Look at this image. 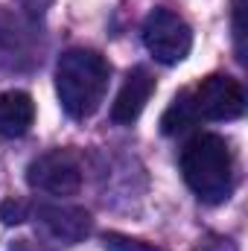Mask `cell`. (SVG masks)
I'll return each instance as SVG.
<instances>
[{
    "mask_svg": "<svg viewBox=\"0 0 248 251\" xmlns=\"http://www.w3.org/2000/svg\"><path fill=\"white\" fill-rule=\"evenodd\" d=\"M111 79V64L102 53L88 47H73L62 53L56 64V94L64 114L73 120H88L99 111Z\"/></svg>",
    "mask_w": 248,
    "mask_h": 251,
    "instance_id": "1",
    "label": "cell"
},
{
    "mask_svg": "<svg viewBox=\"0 0 248 251\" xmlns=\"http://www.w3.org/2000/svg\"><path fill=\"white\" fill-rule=\"evenodd\" d=\"M181 176L187 187L207 204H222L234 193V155L225 137L196 134L181 149Z\"/></svg>",
    "mask_w": 248,
    "mask_h": 251,
    "instance_id": "2",
    "label": "cell"
},
{
    "mask_svg": "<svg viewBox=\"0 0 248 251\" xmlns=\"http://www.w3.org/2000/svg\"><path fill=\"white\" fill-rule=\"evenodd\" d=\"M143 44L152 59L161 64L184 62L193 50V29L184 18L173 9H152L143 21Z\"/></svg>",
    "mask_w": 248,
    "mask_h": 251,
    "instance_id": "3",
    "label": "cell"
},
{
    "mask_svg": "<svg viewBox=\"0 0 248 251\" xmlns=\"http://www.w3.org/2000/svg\"><path fill=\"white\" fill-rule=\"evenodd\" d=\"M82 161L73 149H53L26 167V184L47 196H73L82 187Z\"/></svg>",
    "mask_w": 248,
    "mask_h": 251,
    "instance_id": "4",
    "label": "cell"
},
{
    "mask_svg": "<svg viewBox=\"0 0 248 251\" xmlns=\"http://www.w3.org/2000/svg\"><path fill=\"white\" fill-rule=\"evenodd\" d=\"M190 97H193L198 120H237L246 111V91L228 73L204 76L190 91Z\"/></svg>",
    "mask_w": 248,
    "mask_h": 251,
    "instance_id": "5",
    "label": "cell"
},
{
    "mask_svg": "<svg viewBox=\"0 0 248 251\" xmlns=\"http://www.w3.org/2000/svg\"><path fill=\"white\" fill-rule=\"evenodd\" d=\"M35 216L44 225V231L53 240L64 243V246H73V243H79V240H85L91 234V213L85 207H73V204H38Z\"/></svg>",
    "mask_w": 248,
    "mask_h": 251,
    "instance_id": "6",
    "label": "cell"
},
{
    "mask_svg": "<svg viewBox=\"0 0 248 251\" xmlns=\"http://www.w3.org/2000/svg\"><path fill=\"white\" fill-rule=\"evenodd\" d=\"M152 94H155V76L146 67H134L125 76L123 88H120V94H117V100L111 105V120L117 126H131L143 114Z\"/></svg>",
    "mask_w": 248,
    "mask_h": 251,
    "instance_id": "7",
    "label": "cell"
},
{
    "mask_svg": "<svg viewBox=\"0 0 248 251\" xmlns=\"http://www.w3.org/2000/svg\"><path fill=\"white\" fill-rule=\"evenodd\" d=\"M35 123V102L24 91L0 94V137H24Z\"/></svg>",
    "mask_w": 248,
    "mask_h": 251,
    "instance_id": "8",
    "label": "cell"
},
{
    "mask_svg": "<svg viewBox=\"0 0 248 251\" xmlns=\"http://www.w3.org/2000/svg\"><path fill=\"white\" fill-rule=\"evenodd\" d=\"M196 123H198V114H196L193 97H190V91H181V94L173 100V105L164 111V117H161V131L170 134V137H175V134H184L187 128H193Z\"/></svg>",
    "mask_w": 248,
    "mask_h": 251,
    "instance_id": "9",
    "label": "cell"
},
{
    "mask_svg": "<svg viewBox=\"0 0 248 251\" xmlns=\"http://www.w3.org/2000/svg\"><path fill=\"white\" fill-rule=\"evenodd\" d=\"M102 246L108 251H164L152 243H143V240H131V237H123V234H105Z\"/></svg>",
    "mask_w": 248,
    "mask_h": 251,
    "instance_id": "10",
    "label": "cell"
},
{
    "mask_svg": "<svg viewBox=\"0 0 248 251\" xmlns=\"http://www.w3.org/2000/svg\"><path fill=\"white\" fill-rule=\"evenodd\" d=\"M26 216H29V204L26 201H21V199L0 201V219H3V225H21Z\"/></svg>",
    "mask_w": 248,
    "mask_h": 251,
    "instance_id": "11",
    "label": "cell"
},
{
    "mask_svg": "<svg viewBox=\"0 0 248 251\" xmlns=\"http://www.w3.org/2000/svg\"><path fill=\"white\" fill-rule=\"evenodd\" d=\"M234 41L237 59L246 62V0H234Z\"/></svg>",
    "mask_w": 248,
    "mask_h": 251,
    "instance_id": "12",
    "label": "cell"
},
{
    "mask_svg": "<svg viewBox=\"0 0 248 251\" xmlns=\"http://www.w3.org/2000/svg\"><path fill=\"white\" fill-rule=\"evenodd\" d=\"M15 3L21 6V12H24L26 18L38 21V18H44V15H47V9H50V3H53V0H15Z\"/></svg>",
    "mask_w": 248,
    "mask_h": 251,
    "instance_id": "13",
    "label": "cell"
},
{
    "mask_svg": "<svg viewBox=\"0 0 248 251\" xmlns=\"http://www.w3.org/2000/svg\"><path fill=\"white\" fill-rule=\"evenodd\" d=\"M196 251H237V246L228 237H210L207 243H201Z\"/></svg>",
    "mask_w": 248,
    "mask_h": 251,
    "instance_id": "14",
    "label": "cell"
},
{
    "mask_svg": "<svg viewBox=\"0 0 248 251\" xmlns=\"http://www.w3.org/2000/svg\"><path fill=\"white\" fill-rule=\"evenodd\" d=\"M12 251H44L38 243H29V240H21V243H15Z\"/></svg>",
    "mask_w": 248,
    "mask_h": 251,
    "instance_id": "15",
    "label": "cell"
}]
</instances>
